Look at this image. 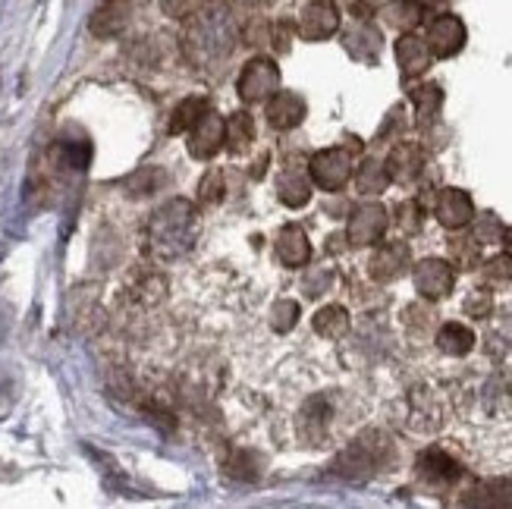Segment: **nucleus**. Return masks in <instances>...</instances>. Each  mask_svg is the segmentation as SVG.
Returning a JSON list of instances; mask_svg holds the SVG:
<instances>
[{"label":"nucleus","instance_id":"nucleus-1","mask_svg":"<svg viewBox=\"0 0 512 509\" xmlns=\"http://www.w3.org/2000/svg\"><path fill=\"white\" fill-rule=\"evenodd\" d=\"M242 38L236 13L224 0H208L186 16L183 29V54L198 70H217L230 60Z\"/></svg>","mask_w":512,"mask_h":509},{"label":"nucleus","instance_id":"nucleus-2","mask_svg":"<svg viewBox=\"0 0 512 509\" xmlns=\"http://www.w3.org/2000/svg\"><path fill=\"white\" fill-rule=\"evenodd\" d=\"M198 239V208L189 198H167L148 220V252L158 261H176Z\"/></svg>","mask_w":512,"mask_h":509},{"label":"nucleus","instance_id":"nucleus-3","mask_svg":"<svg viewBox=\"0 0 512 509\" xmlns=\"http://www.w3.org/2000/svg\"><path fill=\"white\" fill-rule=\"evenodd\" d=\"M390 456H393L390 440L381 431H365L337 456L333 469H337V475H343V478L362 481V478H371L374 472H381L390 462Z\"/></svg>","mask_w":512,"mask_h":509},{"label":"nucleus","instance_id":"nucleus-4","mask_svg":"<svg viewBox=\"0 0 512 509\" xmlns=\"http://www.w3.org/2000/svg\"><path fill=\"white\" fill-rule=\"evenodd\" d=\"M352 148H324L318 154H311L308 161V176H311V186H318L324 192H340L355 173V158H352Z\"/></svg>","mask_w":512,"mask_h":509},{"label":"nucleus","instance_id":"nucleus-5","mask_svg":"<svg viewBox=\"0 0 512 509\" xmlns=\"http://www.w3.org/2000/svg\"><path fill=\"white\" fill-rule=\"evenodd\" d=\"M280 88V66L271 57H252L236 79V92L246 104H261Z\"/></svg>","mask_w":512,"mask_h":509},{"label":"nucleus","instance_id":"nucleus-6","mask_svg":"<svg viewBox=\"0 0 512 509\" xmlns=\"http://www.w3.org/2000/svg\"><path fill=\"white\" fill-rule=\"evenodd\" d=\"M390 227V211L381 202H365L349 214V224H346V242L352 249H368L377 246L384 239Z\"/></svg>","mask_w":512,"mask_h":509},{"label":"nucleus","instance_id":"nucleus-7","mask_svg":"<svg viewBox=\"0 0 512 509\" xmlns=\"http://www.w3.org/2000/svg\"><path fill=\"white\" fill-rule=\"evenodd\" d=\"M415 280V293L428 302L447 299L456 286V268L447 258H421L412 271Z\"/></svg>","mask_w":512,"mask_h":509},{"label":"nucleus","instance_id":"nucleus-8","mask_svg":"<svg viewBox=\"0 0 512 509\" xmlns=\"http://www.w3.org/2000/svg\"><path fill=\"white\" fill-rule=\"evenodd\" d=\"M465 38H469V32H465V22L453 13H437L431 22H428V32H425V41L428 48L437 60H450L456 57L462 48H465Z\"/></svg>","mask_w":512,"mask_h":509},{"label":"nucleus","instance_id":"nucleus-9","mask_svg":"<svg viewBox=\"0 0 512 509\" xmlns=\"http://www.w3.org/2000/svg\"><path fill=\"white\" fill-rule=\"evenodd\" d=\"M296 32L305 41H327L340 32V7L333 0H308L299 13Z\"/></svg>","mask_w":512,"mask_h":509},{"label":"nucleus","instance_id":"nucleus-10","mask_svg":"<svg viewBox=\"0 0 512 509\" xmlns=\"http://www.w3.org/2000/svg\"><path fill=\"white\" fill-rule=\"evenodd\" d=\"M434 217L443 230H465L475 220V202L472 195L465 189H456V186H447L437 192V202H434Z\"/></svg>","mask_w":512,"mask_h":509},{"label":"nucleus","instance_id":"nucleus-11","mask_svg":"<svg viewBox=\"0 0 512 509\" xmlns=\"http://www.w3.org/2000/svg\"><path fill=\"white\" fill-rule=\"evenodd\" d=\"M415 475L428 484V488H434V491H447V488H453V484L465 475L462 472V466L459 462L450 456V453H443V450H437V447H431V450H425L418 456V462H415Z\"/></svg>","mask_w":512,"mask_h":509},{"label":"nucleus","instance_id":"nucleus-12","mask_svg":"<svg viewBox=\"0 0 512 509\" xmlns=\"http://www.w3.org/2000/svg\"><path fill=\"white\" fill-rule=\"evenodd\" d=\"M387 176L390 183H399V186H412L421 173H425V148H421L418 142H403L399 139L390 154H387Z\"/></svg>","mask_w":512,"mask_h":509},{"label":"nucleus","instance_id":"nucleus-13","mask_svg":"<svg viewBox=\"0 0 512 509\" xmlns=\"http://www.w3.org/2000/svg\"><path fill=\"white\" fill-rule=\"evenodd\" d=\"M224 142H227V120H220L214 110H208V114L189 129L186 148L195 161H211L214 154L224 148Z\"/></svg>","mask_w":512,"mask_h":509},{"label":"nucleus","instance_id":"nucleus-14","mask_svg":"<svg viewBox=\"0 0 512 509\" xmlns=\"http://www.w3.org/2000/svg\"><path fill=\"white\" fill-rule=\"evenodd\" d=\"M305 114H308V104H305V98L296 95V92H280V88H277V92L264 101L267 126H271V129H280V132H289V129L302 126Z\"/></svg>","mask_w":512,"mask_h":509},{"label":"nucleus","instance_id":"nucleus-15","mask_svg":"<svg viewBox=\"0 0 512 509\" xmlns=\"http://www.w3.org/2000/svg\"><path fill=\"white\" fill-rule=\"evenodd\" d=\"M409 268H412V252L406 242H387V246L377 249L368 261V274L377 283H393Z\"/></svg>","mask_w":512,"mask_h":509},{"label":"nucleus","instance_id":"nucleus-16","mask_svg":"<svg viewBox=\"0 0 512 509\" xmlns=\"http://www.w3.org/2000/svg\"><path fill=\"white\" fill-rule=\"evenodd\" d=\"M396 63H399V73L403 79H418L431 70L434 54L428 48L425 38H418L415 32H403L396 41Z\"/></svg>","mask_w":512,"mask_h":509},{"label":"nucleus","instance_id":"nucleus-17","mask_svg":"<svg viewBox=\"0 0 512 509\" xmlns=\"http://www.w3.org/2000/svg\"><path fill=\"white\" fill-rule=\"evenodd\" d=\"M343 48L352 60L359 63H377L384 48V38L371 26V19H355V26H349L343 32Z\"/></svg>","mask_w":512,"mask_h":509},{"label":"nucleus","instance_id":"nucleus-18","mask_svg":"<svg viewBox=\"0 0 512 509\" xmlns=\"http://www.w3.org/2000/svg\"><path fill=\"white\" fill-rule=\"evenodd\" d=\"M132 19V0H101L98 10L88 19L95 38H117Z\"/></svg>","mask_w":512,"mask_h":509},{"label":"nucleus","instance_id":"nucleus-19","mask_svg":"<svg viewBox=\"0 0 512 509\" xmlns=\"http://www.w3.org/2000/svg\"><path fill=\"white\" fill-rule=\"evenodd\" d=\"M274 249H277V258L286 264V268H305V264L311 261V242L299 224L280 227V233L274 239Z\"/></svg>","mask_w":512,"mask_h":509},{"label":"nucleus","instance_id":"nucleus-20","mask_svg":"<svg viewBox=\"0 0 512 509\" xmlns=\"http://www.w3.org/2000/svg\"><path fill=\"white\" fill-rule=\"evenodd\" d=\"M465 506H497V509H512V481L509 478H487L478 481L475 488L462 497Z\"/></svg>","mask_w":512,"mask_h":509},{"label":"nucleus","instance_id":"nucleus-21","mask_svg":"<svg viewBox=\"0 0 512 509\" xmlns=\"http://www.w3.org/2000/svg\"><path fill=\"white\" fill-rule=\"evenodd\" d=\"M381 16L396 32H415L428 13H425V4H421V0H390V4L381 7Z\"/></svg>","mask_w":512,"mask_h":509},{"label":"nucleus","instance_id":"nucleus-22","mask_svg":"<svg viewBox=\"0 0 512 509\" xmlns=\"http://www.w3.org/2000/svg\"><path fill=\"white\" fill-rule=\"evenodd\" d=\"M412 104H415V123L418 129H428L434 126L437 114H440V107H443V88L437 82H425V85H415L412 92H409Z\"/></svg>","mask_w":512,"mask_h":509},{"label":"nucleus","instance_id":"nucleus-23","mask_svg":"<svg viewBox=\"0 0 512 509\" xmlns=\"http://www.w3.org/2000/svg\"><path fill=\"white\" fill-rule=\"evenodd\" d=\"M277 198L286 208H305L311 202V176L302 170H283L277 180Z\"/></svg>","mask_w":512,"mask_h":509},{"label":"nucleus","instance_id":"nucleus-24","mask_svg":"<svg viewBox=\"0 0 512 509\" xmlns=\"http://www.w3.org/2000/svg\"><path fill=\"white\" fill-rule=\"evenodd\" d=\"M437 349L443 352V356H453V359L469 356V352L475 349V330L459 324V321L443 324L437 330Z\"/></svg>","mask_w":512,"mask_h":509},{"label":"nucleus","instance_id":"nucleus-25","mask_svg":"<svg viewBox=\"0 0 512 509\" xmlns=\"http://www.w3.org/2000/svg\"><path fill=\"white\" fill-rule=\"evenodd\" d=\"M355 189H359L365 198L371 195H381L387 186H390V176H387V167L384 161H377V158H365L359 167H355Z\"/></svg>","mask_w":512,"mask_h":509},{"label":"nucleus","instance_id":"nucleus-26","mask_svg":"<svg viewBox=\"0 0 512 509\" xmlns=\"http://www.w3.org/2000/svg\"><path fill=\"white\" fill-rule=\"evenodd\" d=\"M315 334L324 340H343L349 334V312L343 305H324L315 315Z\"/></svg>","mask_w":512,"mask_h":509},{"label":"nucleus","instance_id":"nucleus-27","mask_svg":"<svg viewBox=\"0 0 512 509\" xmlns=\"http://www.w3.org/2000/svg\"><path fill=\"white\" fill-rule=\"evenodd\" d=\"M208 101L205 98H183L176 104V110L170 114V123H167V132L170 136H180V132H189L198 120L208 114Z\"/></svg>","mask_w":512,"mask_h":509},{"label":"nucleus","instance_id":"nucleus-28","mask_svg":"<svg viewBox=\"0 0 512 509\" xmlns=\"http://www.w3.org/2000/svg\"><path fill=\"white\" fill-rule=\"evenodd\" d=\"M255 142V120L252 114H246V110H239V114H233L227 120V148L230 154H242V151H249Z\"/></svg>","mask_w":512,"mask_h":509},{"label":"nucleus","instance_id":"nucleus-29","mask_svg":"<svg viewBox=\"0 0 512 509\" xmlns=\"http://www.w3.org/2000/svg\"><path fill=\"white\" fill-rule=\"evenodd\" d=\"M450 264L462 271H475L481 264V242L475 236H456L450 239Z\"/></svg>","mask_w":512,"mask_h":509},{"label":"nucleus","instance_id":"nucleus-30","mask_svg":"<svg viewBox=\"0 0 512 509\" xmlns=\"http://www.w3.org/2000/svg\"><path fill=\"white\" fill-rule=\"evenodd\" d=\"M481 277L487 286H497V290L512 286V252H500L494 258H487L481 268Z\"/></svg>","mask_w":512,"mask_h":509},{"label":"nucleus","instance_id":"nucleus-31","mask_svg":"<svg viewBox=\"0 0 512 509\" xmlns=\"http://www.w3.org/2000/svg\"><path fill=\"white\" fill-rule=\"evenodd\" d=\"M164 183H167V173L164 170H158V167H142L136 176H129V180H126V189H129V195H154Z\"/></svg>","mask_w":512,"mask_h":509},{"label":"nucleus","instance_id":"nucleus-32","mask_svg":"<svg viewBox=\"0 0 512 509\" xmlns=\"http://www.w3.org/2000/svg\"><path fill=\"white\" fill-rule=\"evenodd\" d=\"M421 220H425V208H421V202H415V198L396 205V227L406 236H415L421 230Z\"/></svg>","mask_w":512,"mask_h":509},{"label":"nucleus","instance_id":"nucleus-33","mask_svg":"<svg viewBox=\"0 0 512 509\" xmlns=\"http://www.w3.org/2000/svg\"><path fill=\"white\" fill-rule=\"evenodd\" d=\"M299 324V302H293V299H280V302H274V308H271V327L277 330V334H289Z\"/></svg>","mask_w":512,"mask_h":509},{"label":"nucleus","instance_id":"nucleus-34","mask_svg":"<svg viewBox=\"0 0 512 509\" xmlns=\"http://www.w3.org/2000/svg\"><path fill=\"white\" fill-rule=\"evenodd\" d=\"M465 315L475 318V321H484V318H491L494 312V293L487 290V286H478V290H472L469 296H465Z\"/></svg>","mask_w":512,"mask_h":509},{"label":"nucleus","instance_id":"nucleus-35","mask_svg":"<svg viewBox=\"0 0 512 509\" xmlns=\"http://www.w3.org/2000/svg\"><path fill=\"white\" fill-rule=\"evenodd\" d=\"M472 224H475L472 236L481 242V246H491V242H500L503 239V224H500L497 214H481V217L472 220Z\"/></svg>","mask_w":512,"mask_h":509},{"label":"nucleus","instance_id":"nucleus-36","mask_svg":"<svg viewBox=\"0 0 512 509\" xmlns=\"http://www.w3.org/2000/svg\"><path fill=\"white\" fill-rule=\"evenodd\" d=\"M198 198L208 202V205H217L220 198H224V176H220L217 170H208L202 186H198Z\"/></svg>","mask_w":512,"mask_h":509},{"label":"nucleus","instance_id":"nucleus-37","mask_svg":"<svg viewBox=\"0 0 512 509\" xmlns=\"http://www.w3.org/2000/svg\"><path fill=\"white\" fill-rule=\"evenodd\" d=\"M406 110L403 107H393L390 114H387V123L381 126V132H377V142H387L390 136H403V129H406Z\"/></svg>","mask_w":512,"mask_h":509},{"label":"nucleus","instance_id":"nucleus-38","mask_svg":"<svg viewBox=\"0 0 512 509\" xmlns=\"http://www.w3.org/2000/svg\"><path fill=\"white\" fill-rule=\"evenodd\" d=\"M293 22L289 19H280V22H274L271 26V44H274V51L277 54H286L289 51V41H293Z\"/></svg>","mask_w":512,"mask_h":509},{"label":"nucleus","instance_id":"nucleus-39","mask_svg":"<svg viewBox=\"0 0 512 509\" xmlns=\"http://www.w3.org/2000/svg\"><path fill=\"white\" fill-rule=\"evenodd\" d=\"M158 7L170 19H186L198 7V0H158Z\"/></svg>","mask_w":512,"mask_h":509},{"label":"nucleus","instance_id":"nucleus-40","mask_svg":"<svg viewBox=\"0 0 512 509\" xmlns=\"http://www.w3.org/2000/svg\"><path fill=\"white\" fill-rule=\"evenodd\" d=\"M349 13L355 19H371L377 13V4L374 0H349Z\"/></svg>","mask_w":512,"mask_h":509},{"label":"nucleus","instance_id":"nucleus-41","mask_svg":"<svg viewBox=\"0 0 512 509\" xmlns=\"http://www.w3.org/2000/svg\"><path fill=\"white\" fill-rule=\"evenodd\" d=\"M327 286H330V271H321V277H308L305 280V293L308 296H321Z\"/></svg>","mask_w":512,"mask_h":509},{"label":"nucleus","instance_id":"nucleus-42","mask_svg":"<svg viewBox=\"0 0 512 509\" xmlns=\"http://www.w3.org/2000/svg\"><path fill=\"white\" fill-rule=\"evenodd\" d=\"M421 4H425V13H443L450 0H421Z\"/></svg>","mask_w":512,"mask_h":509},{"label":"nucleus","instance_id":"nucleus-43","mask_svg":"<svg viewBox=\"0 0 512 509\" xmlns=\"http://www.w3.org/2000/svg\"><path fill=\"white\" fill-rule=\"evenodd\" d=\"M500 242H503V246L512 252V227H503V239H500Z\"/></svg>","mask_w":512,"mask_h":509},{"label":"nucleus","instance_id":"nucleus-44","mask_svg":"<svg viewBox=\"0 0 512 509\" xmlns=\"http://www.w3.org/2000/svg\"><path fill=\"white\" fill-rule=\"evenodd\" d=\"M239 4H249V7H261V4H267V0H239Z\"/></svg>","mask_w":512,"mask_h":509}]
</instances>
